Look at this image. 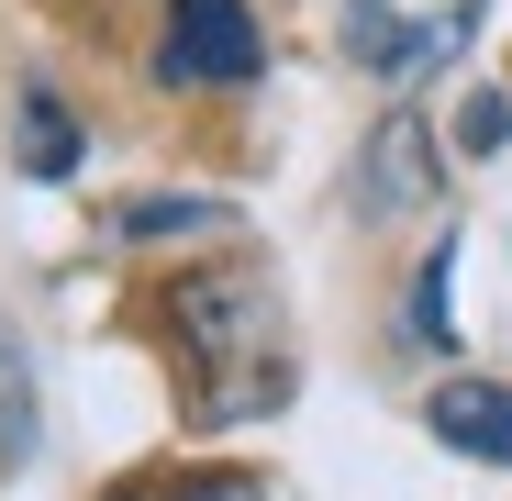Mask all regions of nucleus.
Segmentation results:
<instances>
[{
	"label": "nucleus",
	"instance_id": "2",
	"mask_svg": "<svg viewBox=\"0 0 512 501\" xmlns=\"http://www.w3.org/2000/svg\"><path fill=\"white\" fill-rule=\"evenodd\" d=\"M156 67H167V78H190V90H245V78L268 67V34H256L245 0H179V12H167Z\"/></svg>",
	"mask_w": 512,
	"mask_h": 501
},
{
	"label": "nucleus",
	"instance_id": "10",
	"mask_svg": "<svg viewBox=\"0 0 512 501\" xmlns=\"http://www.w3.org/2000/svg\"><path fill=\"white\" fill-rule=\"evenodd\" d=\"M123 501H256V479H234V468H201V479H156V490H123Z\"/></svg>",
	"mask_w": 512,
	"mask_h": 501
},
{
	"label": "nucleus",
	"instance_id": "3",
	"mask_svg": "<svg viewBox=\"0 0 512 501\" xmlns=\"http://www.w3.org/2000/svg\"><path fill=\"white\" fill-rule=\"evenodd\" d=\"M357 212H379V223L435 212V134H423L412 112L379 123V145H368V167H357Z\"/></svg>",
	"mask_w": 512,
	"mask_h": 501
},
{
	"label": "nucleus",
	"instance_id": "6",
	"mask_svg": "<svg viewBox=\"0 0 512 501\" xmlns=\"http://www.w3.org/2000/svg\"><path fill=\"white\" fill-rule=\"evenodd\" d=\"M12 156H23V179H67V167H78V123L56 112V90H23V134H12Z\"/></svg>",
	"mask_w": 512,
	"mask_h": 501
},
{
	"label": "nucleus",
	"instance_id": "5",
	"mask_svg": "<svg viewBox=\"0 0 512 501\" xmlns=\"http://www.w3.org/2000/svg\"><path fill=\"white\" fill-rule=\"evenodd\" d=\"M34 435H45V401H34V357H23V334L0 323V479L34 468Z\"/></svg>",
	"mask_w": 512,
	"mask_h": 501
},
{
	"label": "nucleus",
	"instance_id": "7",
	"mask_svg": "<svg viewBox=\"0 0 512 501\" xmlns=\"http://www.w3.org/2000/svg\"><path fill=\"white\" fill-rule=\"evenodd\" d=\"M412 334L423 346H457V234L423 257V279H412Z\"/></svg>",
	"mask_w": 512,
	"mask_h": 501
},
{
	"label": "nucleus",
	"instance_id": "9",
	"mask_svg": "<svg viewBox=\"0 0 512 501\" xmlns=\"http://www.w3.org/2000/svg\"><path fill=\"white\" fill-rule=\"evenodd\" d=\"M212 212H223V201H134V212H123V234H134V245H145V234H201Z\"/></svg>",
	"mask_w": 512,
	"mask_h": 501
},
{
	"label": "nucleus",
	"instance_id": "4",
	"mask_svg": "<svg viewBox=\"0 0 512 501\" xmlns=\"http://www.w3.org/2000/svg\"><path fill=\"white\" fill-rule=\"evenodd\" d=\"M423 424H435L457 457H490V468H512V379H446L435 401H423Z\"/></svg>",
	"mask_w": 512,
	"mask_h": 501
},
{
	"label": "nucleus",
	"instance_id": "8",
	"mask_svg": "<svg viewBox=\"0 0 512 501\" xmlns=\"http://www.w3.org/2000/svg\"><path fill=\"white\" fill-rule=\"evenodd\" d=\"M457 145H468V156H501V145H512V101H501V90H468V101H457Z\"/></svg>",
	"mask_w": 512,
	"mask_h": 501
},
{
	"label": "nucleus",
	"instance_id": "1",
	"mask_svg": "<svg viewBox=\"0 0 512 501\" xmlns=\"http://www.w3.org/2000/svg\"><path fill=\"white\" fill-rule=\"evenodd\" d=\"M179 346L201 357V424H245L279 401V290L256 268L223 279H179Z\"/></svg>",
	"mask_w": 512,
	"mask_h": 501
}]
</instances>
